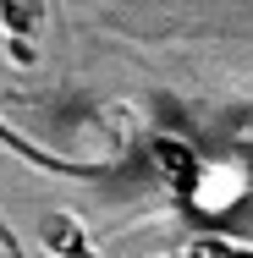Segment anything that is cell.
I'll return each mask as SVG.
<instances>
[{
  "mask_svg": "<svg viewBox=\"0 0 253 258\" xmlns=\"http://www.w3.org/2000/svg\"><path fill=\"white\" fill-rule=\"evenodd\" d=\"M0 17H6V33H33L44 6H22V0H0Z\"/></svg>",
  "mask_w": 253,
  "mask_h": 258,
  "instance_id": "277c9868",
  "label": "cell"
},
{
  "mask_svg": "<svg viewBox=\"0 0 253 258\" xmlns=\"http://www.w3.org/2000/svg\"><path fill=\"white\" fill-rule=\"evenodd\" d=\"M0 143H6L17 159H28V165H39V170H50V176H94V170H99V165H83V159H55V154H44L39 143H28L22 132H11L6 121H0Z\"/></svg>",
  "mask_w": 253,
  "mask_h": 258,
  "instance_id": "7a4b0ae2",
  "label": "cell"
},
{
  "mask_svg": "<svg viewBox=\"0 0 253 258\" xmlns=\"http://www.w3.org/2000/svg\"><path fill=\"white\" fill-rule=\"evenodd\" d=\"M39 242H44L55 258H99L94 242H88V231H83L72 214H61V209H50V214L39 220Z\"/></svg>",
  "mask_w": 253,
  "mask_h": 258,
  "instance_id": "6da1fadb",
  "label": "cell"
},
{
  "mask_svg": "<svg viewBox=\"0 0 253 258\" xmlns=\"http://www.w3.org/2000/svg\"><path fill=\"white\" fill-rule=\"evenodd\" d=\"M0 247H6V253H11V258H22V242H17V231H11L6 220H0Z\"/></svg>",
  "mask_w": 253,
  "mask_h": 258,
  "instance_id": "5b68a950",
  "label": "cell"
},
{
  "mask_svg": "<svg viewBox=\"0 0 253 258\" xmlns=\"http://www.w3.org/2000/svg\"><path fill=\"white\" fill-rule=\"evenodd\" d=\"M171 258H253V242H237V236H198L193 247H182V253Z\"/></svg>",
  "mask_w": 253,
  "mask_h": 258,
  "instance_id": "3957f363",
  "label": "cell"
}]
</instances>
